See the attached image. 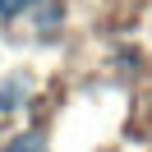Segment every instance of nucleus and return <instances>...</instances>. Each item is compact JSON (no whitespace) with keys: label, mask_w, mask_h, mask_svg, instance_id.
<instances>
[{"label":"nucleus","mask_w":152,"mask_h":152,"mask_svg":"<svg viewBox=\"0 0 152 152\" xmlns=\"http://www.w3.org/2000/svg\"><path fill=\"white\" fill-rule=\"evenodd\" d=\"M32 5H42V0H0V14H5V19H14V14L32 10Z\"/></svg>","instance_id":"4"},{"label":"nucleus","mask_w":152,"mask_h":152,"mask_svg":"<svg viewBox=\"0 0 152 152\" xmlns=\"http://www.w3.org/2000/svg\"><path fill=\"white\" fill-rule=\"evenodd\" d=\"M28 78L23 74H14V78H5V83H0V111H19L23 106V97H28Z\"/></svg>","instance_id":"1"},{"label":"nucleus","mask_w":152,"mask_h":152,"mask_svg":"<svg viewBox=\"0 0 152 152\" xmlns=\"http://www.w3.org/2000/svg\"><path fill=\"white\" fill-rule=\"evenodd\" d=\"M5 152H46V143H42V134H23V138L5 143Z\"/></svg>","instance_id":"2"},{"label":"nucleus","mask_w":152,"mask_h":152,"mask_svg":"<svg viewBox=\"0 0 152 152\" xmlns=\"http://www.w3.org/2000/svg\"><path fill=\"white\" fill-rule=\"evenodd\" d=\"M60 14H65V5H60V0H46V5H42V14H37V23H42V28H56Z\"/></svg>","instance_id":"3"}]
</instances>
